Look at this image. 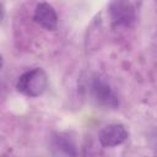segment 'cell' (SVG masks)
<instances>
[{"instance_id":"7a4b0ae2","label":"cell","mask_w":157,"mask_h":157,"mask_svg":"<svg viewBox=\"0 0 157 157\" xmlns=\"http://www.w3.org/2000/svg\"><path fill=\"white\" fill-rule=\"evenodd\" d=\"M108 15L115 27H130L136 20V10L130 0H110Z\"/></svg>"},{"instance_id":"8992f818","label":"cell","mask_w":157,"mask_h":157,"mask_svg":"<svg viewBox=\"0 0 157 157\" xmlns=\"http://www.w3.org/2000/svg\"><path fill=\"white\" fill-rule=\"evenodd\" d=\"M52 146H53V150L55 151V153H58V155H65V156H76L77 155L76 146H75L74 141L66 134H61V132L54 134L52 137Z\"/></svg>"},{"instance_id":"277c9868","label":"cell","mask_w":157,"mask_h":157,"mask_svg":"<svg viewBox=\"0 0 157 157\" xmlns=\"http://www.w3.org/2000/svg\"><path fill=\"white\" fill-rule=\"evenodd\" d=\"M128 136H129V132L123 124L114 123V124L105 125L101 130L98 135V140L103 147H115L125 142Z\"/></svg>"},{"instance_id":"52a82bcc","label":"cell","mask_w":157,"mask_h":157,"mask_svg":"<svg viewBox=\"0 0 157 157\" xmlns=\"http://www.w3.org/2000/svg\"><path fill=\"white\" fill-rule=\"evenodd\" d=\"M153 146H155V148H157V135H156V137L153 139Z\"/></svg>"},{"instance_id":"6da1fadb","label":"cell","mask_w":157,"mask_h":157,"mask_svg":"<svg viewBox=\"0 0 157 157\" xmlns=\"http://www.w3.org/2000/svg\"><path fill=\"white\" fill-rule=\"evenodd\" d=\"M48 87V75L40 67L25 71L16 82V90L26 97H39Z\"/></svg>"},{"instance_id":"5b68a950","label":"cell","mask_w":157,"mask_h":157,"mask_svg":"<svg viewBox=\"0 0 157 157\" xmlns=\"http://www.w3.org/2000/svg\"><path fill=\"white\" fill-rule=\"evenodd\" d=\"M33 20L47 31H54L58 27V15L55 9L48 2H39L33 13Z\"/></svg>"},{"instance_id":"3957f363","label":"cell","mask_w":157,"mask_h":157,"mask_svg":"<svg viewBox=\"0 0 157 157\" xmlns=\"http://www.w3.org/2000/svg\"><path fill=\"white\" fill-rule=\"evenodd\" d=\"M91 93H92V97L96 101V103L104 108L115 109L119 107L118 96L114 93V91L110 88V86L99 77H94L92 80Z\"/></svg>"}]
</instances>
